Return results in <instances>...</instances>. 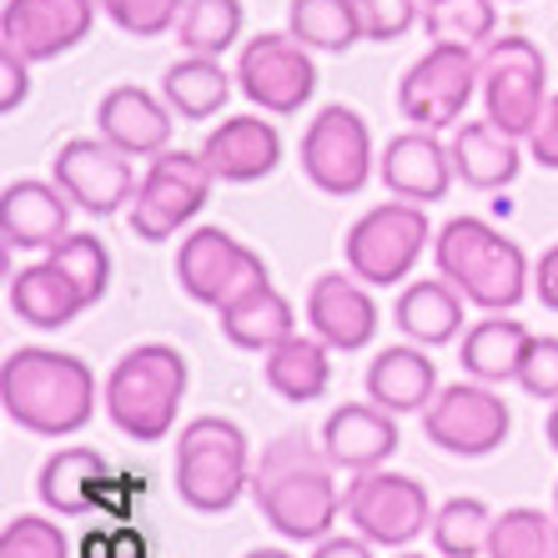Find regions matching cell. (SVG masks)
<instances>
[{"label":"cell","mask_w":558,"mask_h":558,"mask_svg":"<svg viewBox=\"0 0 558 558\" xmlns=\"http://www.w3.org/2000/svg\"><path fill=\"white\" fill-rule=\"evenodd\" d=\"M312 558H373V544H367L363 533H357V538H348V533H327Z\"/></svg>","instance_id":"obj_45"},{"label":"cell","mask_w":558,"mask_h":558,"mask_svg":"<svg viewBox=\"0 0 558 558\" xmlns=\"http://www.w3.org/2000/svg\"><path fill=\"white\" fill-rule=\"evenodd\" d=\"M101 11L111 15L126 36L151 40V36H167V31L182 21L186 0H101Z\"/></svg>","instance_id":"obj_39"},{"label":"cell","mask_w":558,"mask_h":558,"mask_svg":"<svg viewBox=\"0 0 558 558\" xmlns=\"http://www.w3.org/2000/svg\"><path fill=\"white\" fill-rule=\"evenodd\" d=\"M377 171H383V186L398 202H417V207L442 202L458 177L453 151H448V142H438V131H403V136H392L383 146Z\"/></svg>","instance_id":"obj_17"},{"label":"cell","mask_w":558,"mask_h":558,"mask_svg":"<svg viewBox=\"0 0 558 558\" xmlns=\"http://www.w3.org/2000/svg\"><path fill=\"white\" fill-rule=\"evenodd\" d=\"M202 161L211 167L217 182H232V186L262 182L282 161V136H277L272 121H262V117H232L207 131Z\"/></svg>","instance_id":"obj_20"},{"label":"cell","mask_w":558,"mask_h":558,"mask_svg":"<svg viewBox=\"0 0 558 558\" xmlns=\"http://www.w3.org/2000/svg\"><path fill=\"white\" fill-rule=\"evenodd\" d=\"M323 453L342 473H373V468H383L398 453V423L373 398L367 403H342L323 423Z\"/></svg>","instance_id":"obj_19"},{"label":"cell","mask_w":558,"mask_h":558,"mask_svg":"<svg viewBox=\"0 0 558 558\" xmlns=\"http://www.w3.org/2000/svg\"><path fill=\"white\" fill-rule=\"evenodd\" d=\"M217 317H221V338L232 342V348H247V352H272L277 342H287L298 332L292 302H287L272 282L242 292V298L227 302Z\"/></svg>","instance_id":"obj_27"},{"label":"cell","mask_w":558,"mask_h":558,"mask_svg":"<svg viewBox=\"0 0 558 558\" xmlns=\"http://www.w3.org/2000/svg\"><path fill=\"white\" fill-rule=\"evenodd\" d=\"M533 292H538V302H544L548 312H558V242L538 257V267H533Z\"/></svg>","instance_id":"obj_44"},{"label":"cell","mask_w":558,"mask_h":558,"mask_svg":"<svg viewBox=\"0 0 558 558\" xmlns=\"http://www.w3.org/2000/svg\"><path fill=\"white\" fill-rule=\"evenodd\" d=\"M302 171L327 196H357L377 171L373 131L352 106H323L302 131Z\"/></svg>","instance_id":"obj_9"},{"label":"cell","mask_w":558,"mask_h":558,"mask_svg":"<svg viewBox=\"0 0 558 558\" xmlns=\"http://www.w3.org/2000/svg\"><path fill=\"white\" fill-rule=\"evenodd\" d=\"M186 357L167 342L131 348L106 377V417L136 442H161L177 428V408L186 398Z\"/></svg>","instance_id":"obj_4"},{"label":"cell","mask_w":558,"mask_h":558,"mask_svg":"<svg viewBox=\"0 0 558 558\" xmlns=\"http://www.w3.org/2000/svg\"><path fill=\"white\" fill-rule=\"evenodd\" d=\"M211 186V167L202 161V151H161L151 156L142 186L131 196V232L142 242H167L171 232H182L196 211L207 207Z\"/></svg>","instance_id":"obj_8"},{"label":"cell","mask_w":558,"mask_h":558,"mask_svg":"<svg viewBox=\"0 0 558 558\" xmlns=\"http://www.w3.org/2000/svg\"><path fill=\"white\" fill-rule=\"evenodd\" d=\"M533 332L504 312H488L483 323H473L463 332V373L473 383H519V367H523V352H529Z\"/></svg>","instance_id":"obj_29"},{"label":"cell","mask_w":558,"mask_h":558,"mask_svg":"<svg viewBox=\"0 0 558 558\" xmlns=\"http://www.w3.org/2000/svg\"><path fill=\"white\" fill-rule=\"evenodd\" d=\"M483 81V61L468 46H433L398 81V106L413 131H448L463 121L468 101Z\"/></svg>","instance_id":"obj_10"},{"label":"cell","mask_w":558,"mask_h":558,"mask_svg":"<svg viewBox=\"0 0 558 558\" xmlns=\"http://www.w3.org/2000/svg\"><path fill=\"white\" fill-rule=\"evenodd\" d=\"M11 312L31 327H65L86 312V298L76 292V282L56 267V262H36V267H21L11 277Z\"/></svg>","instance_id":"obj_30"},{"label":"cell","mask_w":558,"mask_h":558,"mask_svg":"<svg viewBox=\"0 0 558 558\" xmlns=\"http://www.w3.org/2000/svg\"><path fill=\"white\" fill-rule=\"evenodd\" d=\"M236 86L252 106L272 111V117H298L302 106L317 92V65H312L307 46L298 36H267L247 40L242 46V61H236Z\"/></svg>","instance_id":"obj_14"},{"label":"cell","mask_w":558,"mask_h":558,"mask_svg":"<svg viewBox=\"0 0 558 558\" xmlns=\"http://www.w3.org/2000/svg\"><path fill=\"white\" fill-rule=\"evenodd\" d=\"M262 377H267V388L282 398V403H317L332 383V348H327L317 332L302 338L292 332L287 342H277L267 352V363H262Z\"/></svg>","instance_id":"obj_28"},{"label":"cell","mask_w":558,"mask_h":558,"mask_svg":"<svg viewBox=\"0 0 558 558\" xmlns=\"http://www.w3.org/2000/svg\"><path fill=\"white\" fill-rule=\"evenodd\" d=\"M287 36H298L307 51H352L363 40L357 0H292Z\"/></svg>","instance_id":"obj_32"},{"label":"cell","mask_w":558,"mask_h":558,"mask_svg":"<svg viewBox=\"0 0 558 558\" xmlns=\"http://www.w3.org/2000/svg\"><path fill=\"white\" fill-rule=\"evenodd\" d=\"M433 548L442 558H488V538H494V513L478 498H448L433 513Z\"/></svg>","instance_id":"obj_34"},{"label":"cell","mask_w":558,"mask_h":558,"mask_svg":"<svg viewBox=\"0 0 558 558\" xmlns=\"http://www.w3.org/2000/svg\"><path fill=\"white\" fill-rule=\"evenodd\" d=\"M513 413L488 383H453L438 388V398L423 413V433L428 442H438L442 453L453 458H488L494 448H504Z\"/></svg>","instance_id":"obj_13"},{"label":"cell","mask_w":558,"mask_h":558,"mask_svg":"<svg viewBox=\"0 0 558 558\" xmlns=\"http://www.w3.org/2000/svg\"><path fill=\"white\" fill-rule=\"evenodd\" d=\"M0 403L11 423L36 438H71L96 413V377L71 352L15 348L0 367Z\"/></svg>","instance_id":"obj_2"},{"label":"cell","mask_w":558,"mask_h":558,"mask_svg":"<svg viewBox=\"0 0 558 558\" xmlns=\"http://www.w3.org/2000/svg\"><path fill=\"white\" fill-rule=\"evenodd\" d=\"M448 151H453L458 182L473 186V192H498V186H508L523 171L519 136L498 131L488 117L483 121H458Z\"/></svg>","instance_id":"obj_24"},{"label":"cell","mask_w":558,"mask_h":558,"mask_svg":"<svg viewBox=\"0 0 558 558\" xmlns=\"http://www.w3.org/2000/svg\"><path fill=\"white\" fill-rule=\"evenodd\" d=\"M488 558H558V513L548 519L544 508H508L494 519Z\"/></svg>","instance_id":"obj_35"},{"label":"cell","mask_w":558,"mask_h":558,"mask_svg":"<svg viewBox=\"0 0 558 558\" xmlns=\"http://www.w3.org/2000/svg\"><path fill=\"white\" fill-rule=\"evenodd\" d=\"M0 236L5 247L51 252L71 236V196L51 182H11L0 192Z\"/></svg>","instance_id":"obj_21"},{"label":"cell","mask_w":558,"mask_h":558,"mask_svg":"<svg viewBox=\"0 0 558 558\" xmlns=\"http://www.w3.org/2000/svg\"><path fill=\"white\" fill-rule=\"evenodd\" d=\"M26 56L0 46V111H15V106L31 96V71H26Z\"/></svg>","instance_id":"obj_42"},{"label":"cell","mask_w":558,"mask_h":558,"mask_svg":"<svg viewBox=\"0 0 558 558\" xmlns=\"http://www.w3.org/2000/svg\"><path fill=\"white\" fill-rule=\"evenodd\" d=\"M483 61V111L498 131L529 142L538 117L548 106V61L544 51L533 46L529 36H498L488 40V51L478 56Z\"/></svg>","instance_id":"obj_6"},{"label":"cell","mask_w":558,"mask_h":558,"mask_svg":"<svg viewBox=\"0 0 558 558\" xmlns=\"http://www.w3.org/2000/svg\"><path fill=\"white\" fill-rule=\"evenodd\" d=\"M554 513H558V483H554Z\"/></svg>","instance_id":"obj_48"},{"label":"cell","mask_w":558,"mask_h":558,"mask_svg":"<svg viewBox=\"0 0 558 558\" xmlns=\"http://www.w3.org/2000/svg\"><path fill=\"white\" fill-rule=\"evenodd\" d=\"M529 156L538 161V167L558 171V96H548L544 117H538V126H533V136H529Z\"/></svg>","instance_id":"obj_43"},{"label":"cell","mask_w":558,"mask_h":558,"mask_svg":"<svg viewBox=\"0 0 558 558\" xmlns=\"http://www.w3.org/2000/svg\"><path fill=\"white\" fill-rule=\"evenodd\" d=\"M247 558H292V554H282V548H252Z\"/></svg>","instance_id":"obj_47"},{"label":"cell","mask_w":558,"mask_h":558,"mask_svg":"<svg viewBox=\"0 0 558 558\" xmlns=\"http://www.w3.org/2000/svg\"><path fill=\"white\" fill-rule=\"evenodd\" d=\"M96 126L126 156H161L171 151V106L156 101L142 86H111L96 106Z\"/></svg>","instance_id":"obj_22"},{"label":"cell","mask_w":558,"mask_h":558,"mask_svg":"<svg viewBox=\"0 0 558 558\" xmlns=\"http://www.w3.org/2000/svg\"><path fill=\"white\" fill-rule=\"evenodd\" d=\"M363 40H398L417 26V0H357Z\"/></svg>","instance_id":"obj_41"},{"label":"cell","mask_w":558,"mask_h":558,"mask_svg":"<svg viewBox=\"0 0 558 558\" xmlns=\"http://www.w3.org/2000/svg\"><path fill=\"white\" fill-rule=\"evenodd\" d=\"M232 81L236 76H227V65L217 56H182L161 76V101L171 106V117L182 121H211L221 106L232 101Z\"/></svg>","instance_id":"obj_31"},{"label":"cell","mask_w":558,"mask_h":558,"mask_svg":"<svg viewBox=\"0 0 558 558\" xmlns=\"http://www.w3.org/2000/svg\"><path fill=\"white\" fill-rule=\"evenodd\" d=\"M548 442H554V453H558V403L548 408Z\"/></svg>","instance_id":"obj_46"},{"label":"cell","mask_w":558,"mask_h":558,"mask_svg":"<svg viewBox=\"0 0 558 558\" xmlns=\"http://www.w3.org/2000/svg\"><path fill=\"white\" fill-rule=\"evenodd\" d=\"M96 5L101 0H5L0 40L26 61H56L92 36Z\"/></svg>","instance_id":"obj_16"},{"label":"cell","mask_w":558,"mask_h":558,"mask_svg":"<svg viewBox=\"0 0 558 558\" xmlns=\"http://www.w3.org/2000/svg\"><path fill=\"white\" fill-rule=\"evenodd\" d=\"M46 262H56V267L76 282L86 307H96V302L106 298V287H111V252H106V242L92 232H71L65 242H56V247L46 252Z\"/></svg>","instance_id":"obj_37"},{"label":"cell","mask_w":558,"mask_h":558,"mask_svg":"<svg viewBox=\"0 0 558 558\" xmlns=\"http://www.w3.org/2000/svg\"><path fill=\"white\" fill-rule=\"evenodd\" d=\"M438 272L483 312H513L529 292V257L483 217H453L433 236Z\"/></svg>","instance_id":"obj_3"},{"label":"cell","mask_w":558,"mask_h":558,"mask_svg":"<svg viewBox=\"0 0 558 558\" xmlns=\"http://www.w3.org/2000/svg\"><path fill=\"white\" fill-rule=\"evenodd\" d=\"M519 388L538 403H558V338H533L519 367Z\"/></svg>","instance_id":"obj_40"},{"label":"cell","mask_w":558,"mask_h":558,"mask_svg":"<svg viewBox=\"0 0 558 558\" xmlns=\"http://www.w3.org/2000/svg\"><path fill=\"white\" fill-rule=\"evenodd\" d=\"M177 282H182V292L192 302L221 312L227 302H236L242 292H252L262 282H272V277H267V262L252 247H242L232 232L196 227L182 242V252H177Z\"/></svg>","instance_id":"obj_12"},{"label":"cell","mask_w":558,"mask_h":558,"mask_svg":"<svg viewBox=\"0 0 558 558\" xmlns=\"http://www.w3.org/2000/svg\"><path fill=\"white\" fill-rule=\"evenodd\" d=\"M423 26H428L433 46H483L494 40V26H498V11L494 0H433L423 5Z\"/></svg>","instance_id":"obj_36"},{"label":"cell","mask_w":558,"mask_h":558,"mask_svg":"<svg viewBox=\"0 0 558 558\" xmlns=\"http://www.w3.org/2000/svg\"><path fill=\"white\" fill-rule=\"evenodd\" d=\"M423 5H433V0H423Z\"/></svg>","instance_id":"obj_50"},{"label":"cell","mask_w":558,"mask_h":558,"mask_svg":"<svg viewBox=\"0 0 558 558\" xmlns=\"http://www.w3.org/2000/svg\"><path fill=\"white\" fill-rule=\"evenodd\" d=\"M111 478V463L92 448H61V453L46 458L36 478V494L40 504L61 513V519H86L101 508V488Z\"/></svg>","instance_id":"obj_25"},{"label":"cell","mask_w":558,"mask_h":558,"mask_svg":"<svg viewBox=\"0 0 558 558\" xmlns=\"http://www.w3.org/2000/svg\"><path fill=\"white\" fill-rule=\"evenodd\" d=\"M367 398L388 413H428V403L438 398V363L417 342L383 348L367 363Z\"/></svg>","instance_id":"obj_23"},{"label":"cell","mask_w":558,"mask_h":558,"mask_svg":"<svg viewBox=\"0 0 558 558\" xmlns=\"http://www.w3.org/2000/svg\"><path fill=\"white\" fill-rule=\"evenodd\" d=\"M252 498L262 519L292 544H323L338 513H348V498L332 483V458L323 442H307L302 433H282L262 448L252 463Z\"/></svg>","instance_id":"obj_1"},{"label":"cell","mask_w":558,"mask_h":558,"mask_svg":"<svg viewBox=\"0 0 558 558\" xmlns=\"http://www.w3.org/2000/svg\"><path fill=\"white\" fill-rule=\"evenodd\" d=\"M307 323L332 352H357L377 338V302L357 277L323 272L307 292Z\"/></svg>","instance_id":"obj_18"},{"label":"cell","mask_w":558,"mask_h":558,"mask_svg":"<svg viewBox=\"0 0 558 558\" xmlns=\"http://www.w3.org/2000/svg\"><path fill=\"white\" fill-rule=\"evenodd\" d=\"M463 292H458L448 277L438 282H408L398 307H392V323L403 327V338L417 348H442L463 332Z\"/></svg>","instance_id":"obj_26"},{"label":"cell","mask_w":558,"mask_h":558,"mask_svg":"<svg viewBox=\"0 0 558 558\" xmlns=\"http://www.w3.org/2000/svg\"><path fill=\"white\" fill-rule=\"evenodd\" d=\"M56 186H61L81 211L92 217H111L136 196V171H131V156L121 146H111L106 136H76L65 142L51 161Z\"/></svg>","instance_id":"obj_15"},{"label":"cell","mask_w":558,"mask_h":558,"mask_svg":"<svg viewBox=\"0 0 558 558\" xmlns=\"http://www.w3.org/2000/svg\"><path fill=\"white\" fill-rule=\"evenodd\" d=\"M433 242L428 211L417 202H383L363 211L348 232V272L367 287H398Z\"/></svg>","instance_id":"obj_7"},{"label":"cell","mask_w":558,"mask_h":558,"mask_svg":"<svg viewBox=\"0 0 558 558\" xmlns=\"http://www.w3.org/2000/svg\"><path fill=\"white\" fill-rule=\"evenodd\" d=\"M398 558H423V554H398Z\"/></svg>","instance_id":"obj_49"},{"label":"cell","mask_w":558,"mask_h":558,"mask_svg":"<svg viewBox=\"0 0 558 558\" xmlns=\"http://www.w3.org/2000/svg\"><path fill=\"white\" fill-rule=\"evenodd\" d=\"M0 558H71L61 523L36 519V513H15L0 529Z\"/></svg>","instance_id":"obj_38"},{"label":"cell","mask_w":558,"mask_h":558,"mask_svg":"<svg viewBox=\"0 0 558 558\" xmlns=\"http://www.w3.org/2000/svg\"><path fill=\"white\" fill-rule=\"evenodd\" d=\"M177 494L196 513H227L252 488V448L232 417H192L177 438Z\"/></svg>","instance_id":"obj_5"},{"label":"cell","mask_w":558,"mask_h":558,"mask_svg":"<svg viewBox=\"0 0 558 558\" xmlns=\"http://www.w3.org/2000/svg\"><path fill=\"white\" fill-rule=\"evenodd\" d=\"M242 0H186L182 21H177V36H182L186 56H217L232 51L242 40Z\"/></svg>","instance_id":"obj_33"},{"label":"cell","mask_w":558,"mask_h":558,"mask_svg":"<svg viewBox=\"0 0 558 558\" xmlns=\"http://www.w3.org/2000/svg\"><path fill=\"white\" fill-rule=\"evenodd\" d=\"M342 498H348L352 529L383 548H408L413 538H423V529H433V513H438L423 483L408 473H388V468L357 473Z\"/></svg>","instance_id":"obj_11"}]
</instances>
